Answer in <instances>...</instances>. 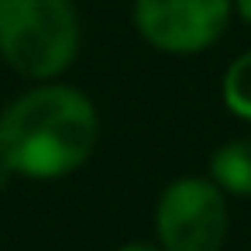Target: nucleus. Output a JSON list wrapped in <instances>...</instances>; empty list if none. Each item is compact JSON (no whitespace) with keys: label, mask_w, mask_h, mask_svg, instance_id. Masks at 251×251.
<instances>
[{"label":"nucleus","mask_w":251,"mask_h":251,"mask_svg":"<svg viewBox=\"0 0 251 251\" xmlns=\"http://www.w3.org/2000/svg\"><path fill=\"white\" fill-rule=\"evenodd\" d=\"M100 141L93 100L66 83H38L14 97L0 114V155L14 176L52 182L73 176Z\"/></svg>","instance_id":"f257e3e1"},{"label":"nucleus","mask_w":251,"mask_h":251,"mask_svg":"<svg viewBox=\"0 0 251 251\" xmlns=\"http://www.w3.org/2000/svg\"><path fill=\"white\" fill-rule=\"evenodd\" d=\"M79 55V14L73 0H0V59L18 76L45 83Z\"/></svg>","instance_id":"f03ea898"},{"label":"nucleus","mask_w":251,"mask_h":251,"mask_svg":"<svg viewBox=\"0 0 251 251\" xmlns=\"http://www.w3.org/2000/svg\"><path fill=\"white\" fill-rule=\"evenodd\" d=\"M227 230V193L210 176H182L162 189L155 203V234L165 251H220Z\"/></svg>","instance_id":"7ed1b4c3"},{"label":"nucleus","mask_w":251,"mask_h":251,"mask_svg":"<svg viewBox=\"0 0 251 251\" xmlns=\"http://www.w3.org/2000/svg\"><path fill=\"white\" fill-rule=\"evenodd\" d=\"M234 0H134L138 35L165 55H196L217 45L230 25Z\"/></svg>","instance_id":"20e7f679"},{"label":"nucleus","mask_w":251,"mask_h":251,"mask_svg":"<svg viewBox=\"0 0 251 251\" xmlns=\"http://www.w3.org/2000/svg\"><path fill=\"white\" fill-rule=\"evenodd\" d=\"M210 179L227 196H251V138H230L210 155Z\"/></svg>","instance_id":"39448f33"},{"label":"nucleus","mask_w":251,"mask_h":251,"mask_svg":"<svg viewBox=\"0 0 251 251\" xmlns=\"http://www.w3.org/2000/svg\"><path fill=\"white\" fill-rule=\"evenodd\" d=\"M220 93H224V107L241 117V121H251V49L241 52L227 73H224V83H220Z\"/></svg>","instance_id":"423d86ee"},{"label":"nucleus","mask_w":251,"mask_h":251,"mask_svg":"<svg viewBox=\"0 0 251 251\" xmlns=\"http://www.w3.org/2000/svg\"><path fill=\"white\" fill-rule=\"evenodd\" d=\"M117 251H165L162 244H145V241H131V244H121Z\"/></svg>","instance_id":"0eeeda50"},{"label":"nucleus","mask_w":251,"mask_h":251,"mask_svg":"<svg viewBox=\"0 0 251 251\" xmlns=\"http://www.w3.org/2000/svg\"><path fill=\"white\" fill-rule=\"evenodd\" d=\"M234 11L241 14V21L251 28V0H234Z\"/></svg>","instance_id":"6e6552de"},{"label":"nucleus","mask_w":251,"mask_h":251,"mask_svg":"<svg viewBox=\"0 0 251 251\" xmlns=\"http://www.w3.org/2000/svg\"><path fill=\"white\" fill-rule=\"evenodd\" d=\"M14 179V169L7 165V158L4 155H0V189H7V182Z\"/></svg>","instance_id":"1a4fd4ad"}]
</instances>
